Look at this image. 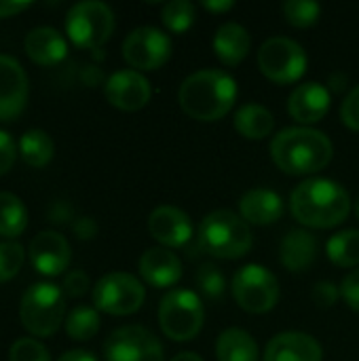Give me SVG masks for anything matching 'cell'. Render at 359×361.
<instances>
[{"label":"cell","instance_id":"cell-34","mask_svg":"<svg viewBox=\"0 0 359 361\" xmlns=\"http://www.w3.org/2000/svg\"><path fill=\"white\" fill-rule=\"evenodd\" d=\"M8 361H51V353L40 341L23 336L11 345Z\"/></svg>","mask_w":359,"mask_h":361},{"label":"cell","instance_id":"cell-45","mask_svg":"<svg viewBox=\"0 0 359 361\" xmlns=\"http://www.w3.org/2000/svg\"><path fill=\"white\" fill-rule=\"evenodd\" d=\"M345 82H347V76H341V78H339V76L334 74V76L330 78V85H332L334 91H343V89H345Z\"/></svg>","mask_w":359,"mask_h":361},{"label":"cell","instance_id":"cell-5","mask_svg":"<svg viewBox=\"0 0 359 361\" xmlns=\"http://www.w3.org/2000/svg\"><path fill=\"white\" fill-rule=\"evenodd\" d=\"M21 326L38 338L53 336L66 322V294L51 281H36L23 294L19 302Z\"/></svg>","mask_w":359,"mask_h":361},{"label":"cell","instance_id":"cell-32","mask_svg":"<svg viewBox=\"0 0 359 361\" xmlns=\"http://www.w3.org/2000/svg\"><path fill=\"white\" fill-rule=\"evenodd\" d=\"M284 15L294 27H311L320 21L322 6L313 0H288L284 4Z\"/></svg>","mask_w":359,"mask_h":361},{"label":"cell","instance_id":"cell-3","mask_svg":"<svg viewBox=\"0 0 359 361\" xmlns=\"http://www.w3.org/2000/svg\"><path fill=\"white\" fill-rule=\"evenodd\" d=\"M182 110L201 123H216L226 116L237 99V82L222 70H199L184 78L178 91Z\"/></svg>","mask_w":359,"mask_h":361},{"label":"cell","instance_id":"cell-16","mask_svg":"<svg viewBox=\"0 0 359 361\" xmlns=\"http://www.w3.org/2000/svg\"><path fill=\"white\" fill-rule=\"evenodd\" d=\"M148 231L165 247H184L193 239V224L186 212L174 205H159L148 216Z\"/></svg>","mask_w":359,"mask_h":361},{"label":"cell","instance_id":"cell-1","mask_svg":"<svg viewBox=\"0 0 359 361\" xmlns=\"http://www.w3.org/2000/svg\"><path fill=\"white\" fill-rule=\"evenodd\" d=\"M290 209L303 226L334 228L347 220L351 199L339 182L328 178H309L292 190Z\"/></svg>","mask_w":359,"mask_h":361},{"label":"cell","instance_id":"cell-2","mask_svg":"<svg viewBox=\"0 0 359 361\" xmlns=\"http://www.w3.org/2000/svg\"><path fill=\"white\" fill-rule=\"evenodd\" d=\"M334 146L324 131L311 127L281 129L271 142L273 163L290 176H309L326 169L332 161Z\"/></svg>","mask_w":359,"mask_h":361},{"label":"cell","instance_id":"cell-24","mask_svg":"<svg viewBox=\"0 0 359 361\" xmlns=\"http://www.w3.org/2000/svg\"><path fill=\"white\" fill-rule=\"evenodd\" d=\"M218 361H260L258 345L241 328H229L218 336L216 343Z\"/></svg>","mask_w":359,"mask_h":361},{"label":"cell","instance_id":"cell-18","mask_svg":"<svg viewBox=\"0 0 359 361\" xmlns=\"http://www.w3.org/2000/svg\"><path fill=\"white\" fill-rule=\"evenodd\" d=\"M322 345L305 332H281L264 349L262 361H322Z\"/></svg>","mask_w":359,"mask_h":361},{"label":"cell","instance_id":"cell-38","mask_svg":"<svg viewBox=\"0 0 359 361\" xmlns=\"http://www.w3.org/2000/svg\"><path fill=\"white\" fill-rule=\"evenodd\" d=\"M339 296H341V290H339L332 281H320V283H315L313 294H311L313 302H315L320 309H330V307H334L336 300H339Z\"/></svg>","mask_w":359,"mask_h":361},{"label":"cell","instance_id":"cell-6","mask_svg":"<svg viewBox=\"0 0 359 361\" xmlns=\"http://www.w3.org/2000/svg\"><path fill=\"white\" fill-rule=\"evenodd\" d=\"M203 302L193 290H171L159 305V326L163 334L176 343L197 338L203 328Z\"/></svg>","mask_w":359,"mask_h":361},{"label":"cell","instance_id":"cell-43","mask_svg":"<svg viewBox=\"0 0 359 361\" xmlns=\"http://www.w3.org/2000/svg\"><path fill=\"white\" fill-rule=\"evenodd\" d=\"M57 361H97V357L91 351H85V349H70L63 355H59Z\"/></svg>","mask_w":359,"mask_h":361},{"label":"cell","instance_id":"cell-46","mask_svg":"<svg viewBox=\"0 0 359 361\" xmlns=\"http://www.w3.org/2000/svg\"><path fill=\"white\" fill-rule=\"evenodd\" d=\"M171 361H203V360H201L197 353H188V351H186V353H178V355H176Z\"/></svg>","mask_w":359,"mask_h":361},{"label":"cell","instance_id":"cell-30","mask_svg":"<svg viewBox=\"0 0 359 361\" xmlns=\"http://www.w3.org/2000/svg\"><path fill=\"white\" fill-rule=\"evenodd\" d=\"M161 19L165 23V27L174 34H184L193 27L195 19H197V8L193 2L188 0H171L163 6L161 11Z\"/></svg>","mask_w":359,"mask_h":361},{"label":"cell","instance_id":"cell-9","mask_svg":"<svg viewBox=\"0 0 359 361\" xmlns=\"http://www.w3.org/2000/svg\"><path fill=\"white\" fill-rule=\"evenodd\" d=\"M233 296L237 305L254 315L269 313L279 302V281L262 264H248L233 277Z\"/></svg>","mask_w":359,"mask_h":361},{"label":"cell","instance_id":"cell-26","mask_svg":"<svg viewBox=\"0 0 359 361\" xmlns=\"http://www.w3.org/2000/svg\"><path fill=\"white\" fill-rule=\"evenodd\" d=\"M17 146H19V157L30 167H44L51 163V159L55 154L53 137L44 129H38V127L23 131Z\"/></svg>","mask_w":359,"mask_h":361},{"label":"cell","instance_id":"cell-4","mask_svg":"<svg viewBox=\"0 0 359 361\" xmlns=\"http://www.w3.org/2000/svg\"><path fill=\"white\" fill-rule=\"evenodd\" d=\"M197 241L205 254L222 260L243 258L254 245L250 224L229 209H216L207 214L199 224Z\"/></svg>","mask_w":359,"mask_h":361},{"label":"cell","instance_id":"cell-25","mask_svg":"<svg viewBox=\"0 0 359 361\" xmlns=\"http://www.w3.org/2000/svg\"><path fill=\"white\" fill-rule=\"evenodd\" d=\"M233 125L248 140H264L275 129V116L260 104H245L235 112Z\"/></svg>","mask_w":359,"mask_h":361},{"label":"cell","instance_id":"cell-13","mask_svg":"<svg viewBox=\"0 0 359 361\" xmlns=\"http://www.w3.org/2000/svg\"><path fill=\"white\" fill-rule=\"evenodd\" d=\"M30 80L21 61L0 53V121H15L28 104Z\"/></svg>","mask_w":359,"mask_h":361},{"label":"cell","instance_id":"cell-23","mask_svg":"<svg viewBox=\"0 0 359 361\" xmlns=\"http://www.w3.org/2000/svg\"><path fill=\"white\" fill-rule=\"evenodd\" d=\"M252 49V36L250 32L235 23V21H229V23H222L218 30H216V36H214V51H216V57L233 68V66H239L248 53Z\"/></svg>","mask_w":359,"mask_h":361},{"label":"cell","instance_id":"cell-31","mask_svg":"<svg viewBox=\"0 0 359 361\" xmlns=\"http://www.w3.org/2000/svg\"><path fill=\"white\" fill-rule=\"evenodd\" d=\"M25 262V247L15 239L0 241V283L17 277Z\"/></svg>","mask_w":359,"mask_h":361},{"label":"cell","instance_id":"cell-33","mask_svg":"<svg viewBox=\"0 0 359 361\" xmlns=\"http://www.w3.org/2000/svg\"><path fill=\"white\" fill-rule=\"evenodd\" d=\"M197 288L201 290V294L212 300V302H218L224 298L226 294V279L222 275V271L216 267V264H203L199 271H197Z\"/></svg>","mask_w":359,"mask_h":361},{"label":"cell","instance_id":"cell-36","mask_svg":"<svg viewBox=\"0 0 359 361\" xmlns=\"http://www.w3.org/2000/svg\"><path fill=\"white\" fill-rule=\"evenodd\" d=\"M19 154V146L15 144L13 135L4 129H0V176L11 171Z\"/></svg>","mask_w":359,"mask_h":361},{"label":"cell","instance_id":"cell-40","mask_svg":"<svg viewBox=\"0 0 359 361\" xmlns=\"http://www.w3.org/2000/svg\"><path fill=\"white\" fill-rule=\"evenodd\" d=\"M72 231H74V235H76L78 239L89 241V239H93V237L97 235V224H95L93 218L80 216V218H76V220L72 222Z\"/></svg>","mask_w":359,"mask_h":361},{"label":"cell","instance_id":"cell-35","mask_svg":"<svg viewBox=\"0 0 359 361\" xmlns=\"http://www.w3.org/2000/svg\"><path fill=\"white\" fill-rule=\"evenodd\" d=\"M91 288V281H89V275L85 271H68L63 275V281H61V290L66 296L70 298H78L83 294H87V290Z\"/></svg>","mask_w":359,"mask_h":361},{"label":"cell","instance_id":"cell-11","mask_svg":"<svg viewBox=\"0 0 359 361\" xmlns=\"http://www.w3.org/2000/svg\"><path fill=\"white\" fill-rule=\"evenodd\" d=\"M171 49L174 47L169 36L152 25L135 27L123 40V57L138 72L159 70L161 66H165L171 57Z\"/></svg>","mask_w":359,"mask_h":361},{"label":"cell","instance_id":"cell-12","mask_svg":"<svg viewBox=\"0 0 359 361\" xmlns=\"http://www.w3.org/2000/svg\"><path fill=\"white\" fill-rule=\"evenodd\" d=\"M106 361H163V345L142 326H123L104 343Z\"/></svg>","mask_w":359,"mask_h":361},{"label":"cell","instance_id":"cell-28","mask_svg":"<svg viewBox=\"0 0 359 361\" xmlns=\"http://www.w3.org/2000/svg\"><path fill=\"white\" fill-rule=\"evenodd\" d=\"M328 258L343 269H353L359 264V231L347 228L332 235L326 243Z\"/></svg>","mask_w":359,"mask_h":361},{"label":"cell","instance_id":"cell-42","mask_svg":"<svg viewBox=\"0 0 359 361\" xmlns=\"http://www.w3.org/2000/svg\"><path fill=\"white\" fill-rule=\"evenodd\" d=\"M49 216H51V222H55V224L68 222L72 218V207L68 203H63V201H57V203H53Z\"/></svg>","mask_w":359,"mask_h":361},{"label":"cell","instance_id":"cell-10","mask_svg":"<svg viewBox=\"0 0 359 361\" xmlns=\"http://www.w3.org/2000/svg\"><path fill=\"white\" fill-rule=\"evenodd\" d=\"M146 290L142 281L129 273L114 271L97 279L93 288V305L108 315H131L142 309Z\"/></svg>","mask_w":359,"mask_h":361},{"label":"cell","instance_id":"cell-47","mask_svg":"<svg viewBox=\"0 0 359 361\" xmlns=\"http://www.w3.org/2000/svg\"><path fill=\"white\" fill-rule=\"evenodd\" d=\"M355 214H358V220H359V199H358V203H355Z\"/></svg>","mask_w":359,"mask_h":361},{"label":"cell","instance_id":"cell-8","mask_svg":"<svg viewBox=\"0 0 359 361\" xmlns=\"http://www.w3.org/2000/svg\"><path fill=\"white\" fill-rule=\"evenodd\" d=\"M309 57L305 49L286 36H273L262 42L258 51V68L260 72L277 82V85H290L303 78L307 72Z\"/></svg>","mask_w":359,"mask_h":361},{"label":"cell","instance_id":"cell-14","mask_svg":"<svg viewBox=\"0 0 359 361\" xmlns=\"http://www.w3.org/2000/svg\"><path fill=\"white\" fill-rule=\"evenodd\" d=\"M28 258L40 275L55 277L68 269L72 258V247L61 233L40 231L36 237H32L28 245Z\"/></svg>","mask_w":359,"mask_h":361},{"label":"cell","instance_id":"cell-29","mask_svg":"<svg viewBox=\"0 0 359 361\" xmlns=\"http://www.w3.org/2000/svg\"><path fill=\"white\" fill-rule=\"evenodd\" d=\"M99 311L95 307L78 305L66 315V334L72 341H91L99 332Z\"/></svg>","mask_w":359,"mask_h":361},{"label":"cell","instance_id":"cell-37","mask_svg":"<svg viewBox=\"0 0 359 361\" xmlns=\"http://www.w3.org/2000/svg\"><path fill=\"white\" fill-rule=\"evenodd\" d=\"M341 118L349 129L359 131V85L353 87L349 91V95L345 97V102L341 106Z\"/></svg>","mask_w":359,"mask_h":361},{"label":"cell","instance_id":"cell-21","mask_svg":"<svg viewBox=\"0 0 359 361\" xmlns=\"http://www.w3.org/2000/svg\"><path fill=\"white\" fill-rule=\"evenodd\" d=\"M241 218L248 224L269 226L284 216V199L267 188H252L239 201Z\"/></svg>","mask_w":359,"mask_h":361},{"label":"cell","instance_id":"cell-41","mask_svg":"<svg viewBox=\"0 0 359 361\" xmlns=\"http://www.w3.org/2000/svg\"><path fill=\"white\" fill-rule=\"evenodd\" d=\"M32 2L30 0H0V19L2 17H13L19 15L21 11L30 8Z\"/></svg>","mask_w":359,"mask_h":361},{"label":"cell","instance_id":"cell-15","mask_svg":"<svg viewBox=\"0 0 359 361\" xmlns=\"http://www.w3.org/2000/svg\"><path fill=\"white\" fill-rule=\"evenodd\" d=\"M106 99L125 112H133L144 108L150 102L152 89L148 78L138 70H116L106 78L104 85Z\"/></svg>","mask_w":359,"mask_h":361},{"label":"cell","instance_id":"cell-44","mask_svg":"<svg viewBox=\"0 0 359 361\" xmlns=\"http://www.w3.org/2000/svg\"><path fill=\"white\" fill-rule=\"evenodd\" d=\"M235 6L233 0H203V8L212 11V13H226Z\"/></svg>","mask_w":359,"mask_h":361},{"label":"cell","instance_id":"cell-19","mask_svg":"<svg viewBox=\"0 0 359 361\" xmlns=\"http://www.w3.org/2000/svg\"><path fill=\"white\" fill-rule=\"evenodd\" d=\"M23 51L38 66H55L68 55V40L53 25H34L23 38Z\"/></svg>","mask_w":359,"mask_h":361},{"label":"cell","instance_id":"cell-39","mask_svg":"<svg viewBox=\"0 0 359 361\" xmlns=\"http://www.w3.org/2000/svg\"><path fill=\"white\" fill-rule=\"evenodd\" d=\"M341 296L345 298V302L349 305V309H353L355 313H359V269L351 271L343 283H341Z\"/></svg>","mask_w":359,"mask_h":361},{"label":"cell","instance_id":"cell-22","mask_svg":"<svg viewBox=\"0 0 359 361\" xmlns=\"http://www.w3.org/2000/svg\"><path fill=\"white\" fill-rule=\"evenodd\" d=\"M317 250H320V245H317V239L313 233H309L305 228H294L281 239L279 258L288 271L303 273L315 262Z\"/></svg>","mask_w":359,"mask_h":361},{"label":"cell","instance_id":"cell-7","mask_svg":"<svg viewBox=\"0 0 359 361\" xmlns=\"http://www.w3.org/2000/svg\"><path fill=\"white\" fill-rule=\"evenodd\" d=\"M114 32V13L106 2L83 0L66 13V34L80 49H99Z\"/></svg>","mask_w":359,"mask_h":361},{"label":"cell","instance_id":"cell-27","mask_svg":"<svg viewBox=\"0 0 359 361\" xmlns=\"http://www.w3.org/2000/svg\"><path fill=\"white\" fill-rule=\"evenodd\" d=\"M25 228H28V209L23 201L11 190H0V237L15 239Z\"/></svg>","mask_w":359,"mask_h":361},{"label":"cell","instance_id":"cell-17","mask_svg":"<svg viewBox=\"0 0 359 361\" xmlns=\"http://www.w3.org/2000/svg\"><path fill=\"white\" fill-rule=\"evenodd\" d=\"M332 104V95L330 89L322 82H303L298 85L290 99H288V112L296 123L303 125H313L317 121H322Z\"/></svg>","mask_w":359,"mask_h":361},{"label":"cell","instance_id":"cell-20","mask_svg":"<svg viewBox=\"0 0 359 361\" xmlns=\"http://www.w3.org/2000/svg\"><path fill=\"white\" fill-rule=\"evenodd\" d=\"M142 279L152 288H171L182 279V262L167 247H150L138 262Z\"/></svg>","mask_w":359,"mask_h":361}]
</instances>
